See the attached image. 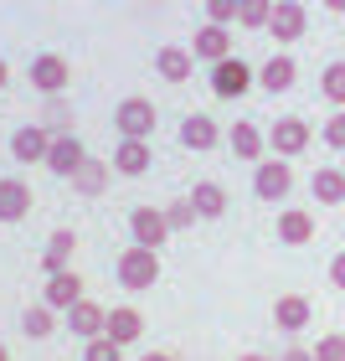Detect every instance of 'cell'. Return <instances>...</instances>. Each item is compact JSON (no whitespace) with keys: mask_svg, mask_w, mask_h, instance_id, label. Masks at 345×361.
Wrapping results in <instances>:
<instances>
[{"mask_svg":"<svg viewBox=\"0 0 345 361\" xmlns=\"http://www.w3.org/2000/svg\"><path fill=\"white\" fill-rule=\"evenodd\" d=\"M113 274H119V284L134 289V294H139V289H155V279H160V253H155V248H139V243H134V248L119 253Z\"/></svg>","mask_w":345,"mask_h":361,"instance_id":"1","label":"cell"},{"mask_svg":"<svg viewBox=\"0 0 345 361\" xmlns=\"http://www.w3.org/2000/svg\"><path fill=\"white\" fill-rule=\"evenodd\" d=\"M113 124H119L124 140H150L155 135V104L150 98H124V104L113 109Z\"/></svg>","mask_w":345,"mask_h":361,"instance_id":"2","label":"cell"},{"mask_svg":"<svg viewBox=\"0 0 345 361\" xmlns=\"http://www.w3.org/2000/svg\"><path fill=\"white\" fill-rule=\"evenodd\" d=\"M129 233H134L139 248H155V253H160V243L170 238L165 207H134V212H129Z\"/></svg>","mask_w":345,"mask_h":361,"instance_id":"3","label":"cell"},{"mask_svg":"<svg viewBox=\"0 0 345 361\" xmlns=\"http://www.w3.org/2000/svg\"><path fill=\"white\" fill-rule=\"evenodd\" d=\"M268 150L278 155V160H294V155H304L309 150V124L304 119H278L273 129H268Z\"/></svg>","mask_w":345,"mask_h":361,"instance_id":"4","label":"cell"},{"mask_svg":"<svg viewBox=\"0 0 345 361\" xmlns=\"http://www.w3.org/2000/svg\"><path fill=\"white\" fill-rule=\"evenodd\" d=\"M248 88H253V68L242 57H227V62L211 68V93H217V98H242Z\"/></svg>","mask_w":345,"mask_h":361,"instance_id":"5","label":"cell"},{"mask_svg":"<svg viewBox=\"0 0 345 361\" xmlns=\"http://www.w3.org/2000/svg\"><path fill=\"white\" fill-rule=\"evenodd\" d=\"M253 191L263 196V202H284V196L294 191V171L284 166V160H263V166H258V176H253Z\"/></svg>","mask_w":345,"mask_h":361,"instance_id":"6","label":"cell"},{"mask_svg":"<svg viewBox=\"0 0 345 361\" xmlns=\"http://www.w3.org/2000/svg\"><path fill=\"white\" fill-rule=\"evenodd\" d=\"M83 160H88L83 140H77V135H57V140H52V150H46V171L73 180L77 171H83Z\"/></svg>","mask_w":345,"mask_h":361,"instance_id":"7","label":"cell"},{"mask_svg":"<svg viewBox=\"0 0 345 361\" xmlns=\"http://www.w3.org/2000/svg\"><path fill=\"white\" fill-rule=\"evenodd\" d=\"M52 140H57V135H46L42 124H26V129H15V135H11V155L21 160V166H37V160L46 166V150H52Z\"/></svg>","mask_w":345,"mask_h":361,"instance_id":"8","label":"cell"},{"mask_svg":"<svg viewBox=\"0 0 345 361\" xmlns=\"http://www.w3.org/2000/svg\"><path fill=\"white\" fill-rule=\"evenodd\" d=\"M191 52L201 57V62H211V68H217V62H227V57H232V37H227V26L206 21V26L191 37Z\"/></svg>","mask_w":345,"mask_h":361,"instance_id":"9","label":"cell"},{"mask_svg":"<svg viewBox=\"0 0 345 361\" xmlns=\"http://www.w3.org/2000/svg\"><path fill=\"white\" fill-rule=\"evenodd\" d=\"M309 315H315V305L304 300V294H278V305H273V325L284 336H299L304 325H309Z\"/></svg>","mask_w":345,"mask_h":361,"instance_id":"10","label":"cell"},{"mask_svg":"<svg viewBox=\"0 0 345 361\" xmlns=\"http://www.w3.org/2000/svg\"><path fill=\"white\" fill-rule=\"evenodd\" d=\"M304 26H309V16H304L299 0H278V6H273V21H268L273 42H299Z\"/></svg>","mask_w":345,"mask_h":361,"instance_id":"11","label":"cell"},{"mask_svg":"<svg viewBox=\"0 0 345 361\" xmlns=\"http://www.w3.org/2000/svg\"><path fill=\"white\" fill-rule=\"evenodd\" d=\"M31 83H37L42 93H62V88L73 83V68H68L57 52H42L37 62H31Z\"/></svg>","mask_w":345,"mask_h":361,"instance_id":"12","label":"cell"},{"mask_svg":"<svg viewBox=\"0 0 345 361\" xmlns=\"http://www.w3.org/2000/svg\"><path fill=\"white\" fill-rule=\"evenodd\" d=\"M258 83L268 88V93H289L294 83H299V62H294L289 52H273V57L258 68Z\"/></svg>","mask_w":345,"mask_h":361,"instance_id":"13","label":"cell"},{"mask_svg":"<svg viewBox=\"0 0 345 361\" xmlns=\"http://www.w3.org/2000/svg\"><path fill=\"white\" fill-rule=\"evenodd\" d=\"M104 336H108V341H119V346H134V341L144 336V315H139L134 305H113V310H108Z\"/></svg>","mask_w":345,"mask_h":361,"instance_id":"14","label":"cell"},{"mask_svg":"<svg viewBox=\"0 0 345 361\" xmlns=\"http://www.w3.org/2000/svg\"><path fill=\"white\" fill-rule=\"evenodd\" d=\"M104 325H108V310L93 305V300H77V305L68 310V331L83 336V341H98V336H104Z\"/></svg>","mask_w":345,"mask_h":361,"instance_id":"15","label":"cell"},{"mask_svg":"<svg viewBox=\"0 0 345 361\" xmlns=\"http://www.w3.org/2000/svg\"><path fill=\"white\" fill-rule=\"evenodd\" d=\"M77 300H83V279H77L73 269H62L46 279V289H42V305H52V310H73Z\"/></svg>","mask_w":345,"mask_h":361,"instance_id":"16","label":"cell"},{"mask_svg":"<svg viewBox=\"0 0 345 361\" xmlns=\"http://www.w3.org/2000/svg\"><path fill=\"white\" fill-rule=\"evenodd\" d=\"M73 253H77V233H73V227H57V233L46 238V253H42L46 279L62 274V269H73Z\"/></svg>","mask_w":345,"mask_h":361,"instance_id":"17","label":"cell"},{"mask_svg":"<svg viewBox=\"0 0 345 361\" xmlns=\"http://www.w3.org/2000/svg\"><path fill=\"white\" fill-rule=\"evenodd\" d=\"M191 68H196V52H191V47H160V52H155V73L165 78V83H186Z\"/></svg>","mask_w":345,"mask_h":361,"instance_id":"18","label":"cell"},{"mask_svg":"<svg viewBox=\"0 0 345 361\" xmlns=\"http://www.w3.org/2000/svg\"><path fill=\"white\" fill-rule=\"evenodd\" d=\"M26 212H31V186L15 180V176H6L0 180V222H21Z\"/></svg>","mask_w":345,"mask_h":361,"instance_id":"19","label":"cell"},{"mask_svg":"<svg viewBox=\"0 0 345 361\" xmlns=\"http://www.w3.org/2000/svg\"><path fill=\"white\" fill-rule=\"evenodd\" d=\"M150 166H155L150 140H124L119 150H113V171H119V176H144Z\"/></svg>","mask_w":345,"mask_h":361,"instance_id":"20","label":"cell"},{"mask_svg":"<svg viewBox=\"0 0 345 361\" xmlns=\"http://www.w3.org/2000/svg\"><path fill=\"white\" fill-rule=\"evenodd\" d=\"M315 238V217L299 207H289V212H278V243H289V248H304V243Z\"/></svg>","mask_w":345,"mask_h":361,"instance_id":"21","label":"cell"},{"mask_svg":"<svg viewBox=\"0 0 345 361\" xmlns=\"http://www.w3.org/2000/svg\"><path fill=\"white\" fill-rule=\"evenodd\" d=\"M217 140H222L217 119H206V114H186V124H180V145H186V150H211Z\"/></svg>","mask_w":345,"mask_h":361,"instance_id":"22","label":"cell"},{"mask_svg":"<svg viewBox=\"0 0 345 361\" xmlns=\"http://www.w3.org/2000/svg\"><path fill=\"white\" fill-rule=\"evenodd\" d=\"M309 191H315L320 207H340L345 202V171L340 166H320L315 180H309Z\"/></svg>","mask_w":345,"mask_h":361,"instance_id":"23","label":"cell"},{"mask_svg":"<svg viewBox=\"0 0 345 361\" xmlns=\"http://www.w3.org/2000/svg\"><path fill=\"white\" fill-rule=\"evenodd\" d=\"M191 207H196V217L217 222L222 212H227V191L217 186V180H196V191H191Z\"/></svg>","mask_w":345,"mask_h":361,"instance_id":"24","label":"cell"},{"mask_svg":"<svg viewBox=\"0 0 345 361\" xmlns=\"http://www.w3.org/2000/svg\"><path fill=\"white\" fill-rule=\"evenodd\" d=\"M227 145H232L237 160H263V135H258V124H232Z\"/></svg>","mask_w":345,"mask_h":361,"instance_id":"25","label":"cell"},{"mask_svg":"<svg viewBox=\"0 0 345 361\" xmlns=\"http://www.w3.org/2000/svg\"><path fill=\"white\" fill-rule=\"evenodd\" d=\"M21 331L31 336V341H46L57 331V315H52V305H31L26 315H21Z\"/></svg>","mask_w":345,"mask_h":361,"instance_id":"26","label":"cell"},{"mask_svg":"<svg viewBox=\"0 0 345 361\" xmlns=\"http://www.w3.org/2000/svg\"><path fill=\"white\" fill-rule=\"evenodd\" d=\"M273 6H278V0H242L237 26H242V31H263V26L273 21Z\"/></svg>","mask_w":345,"mask_h":361,"instance_id":"27","label":"cell"},{"mask_svg":"<svg viewBox=\"0 0 345 361\" xmlns=\"http://www.w3.org/2000/svg\"><path fill=\"white\" fill-rule=\"evenodd\" d=\"M73 186L83 191V196H98V191L108 186V166H104V160H83V171L73 176Z\"/></svg>","mask_w":345,"mask_h":361,"instance_id":"28","label":"cell"},{"mask_svg":"<svg viewBox=\"0 0 345 361\" xmlns=\"http://www.w3.org/2000/svg\"><path fill=\"white\" fill-rule=\"evenodd\" d=\"M320 93L330 98V104H340V109H345V62H330V68L320 73Z\"/></svg>","mask_w":345,"mask_h":361,"instance_id":"29","label":"cell"},{"mask_svg":"<svg viewBox=\"0 0 345 361\" xmlns=\"http://www.w3.org/2000/svg\"><path fill=\"white\" fill-rule=\"evenodd\" d=\"M165 222H170V233H186V227H196V207H191V196H180V202L165 207Z\"/></svg>","mask_w":345,"mask_h":361,"instance_id":"30","label":"cell"},{"mask_svg":"<svg viewBox=\"0 0 345 361\" xmlns=\"http://www.w3.org/2000/svg\"><path fill=\"white\" fill-rule=\"evenodd\" d=\"M83 361H124V346H119V341H108V336H98V341H88Z\"/></svg>","mask_w":345,"mask_h":361,"instance_id":"31","label":"cell"},{"mask_svg":"<svg viewBox=\"0 0 345 361\" xmlns=\"http://www.w3.org/2000/svg\"><path fill=\"white\" fill-rule=\"evenodd\" d=\"M320 140L330 145V150H340V155H345V109H340V114H330V119H325Z\"/></svg>","mask_w":345,"mask_h":361,"instance_id":"32","label":"cell"},{"mask_svg":"<svg viewBox=\"0 0 345 361\" xmlns=\"http://www.w3.org/2000/svg\"><path fill=\"white\" fill-rule=\"evenodd\" d=\"M201 6H206V16H211L217 26H232L237 11H242V0H201Z\"/></svg>","mask_w":345,"mask_h":361,"instance_id":"33","label":"cell"},{"mask_svg":"<svg viewBox=\"0 0 345 361\" xmlns=\"http://www.w3.org/2000/svg\"><path fill=\"white\" fill-rule=\"evenodd\" d=\"M315 361H345V336H320V346H315Z\"/></svg>","mask_w":345,"mask_h":361,"instance_id":"34","label":"cell"},{"mask_svg":"<svg viewBox=\"0 0 345 361\" xmlns=\"http://www.w3.org/2000/svg\"><path fill=\"white\" fill-rule=\"evenodd\" d=\"M330 284H335V289H345V248L330 258Z\"/></svg>","mask_w":345,"mask_h":361,"instance_id":"35","label":"cell"},{"mask_svg":"<svg viewBox=\"0 0 345 361\" xmlns=\"http://www.w3.org/2000/svg\"><path fill=\"white\" fill-rule=\"evenodd\" d=\"M278 361H315V346H289Z\"/></svg>","mask_w":345,"mask_h":361,"instance_id":"36","label":"cell"},{"mask_svg":"<svg viewBox=\"0 0 345 361\" xmlns=\"http://www.w3.org/2000/svg\"><path fill=\"white\" fill-rule=\"evenodd\" d=\"M6 83H11V68H6V57H0V93H6Z\"/></svg>","mask_w":345,"mask_h":361,"instance_id":"37","label":"cell"},{"mask_svg":"<svg viewBox=\"0 0 345 361\" xmlns=\"http://www.w3.org/2000/svg\"><path fill=\"white\" fill-rule=\"evenodd\" d=\"M237 361H273V356H263V351H248V356H237Z\"/></svg>","mask_w":345,"mask_h":361,"instance_id":"38","label":"cell"},{"mask_svg":"<svg viewBox=\"0 0 345 361\" xmlns=\"http://www.w3.org/2000/svg\"><path fill=\"white\" fill-rule=\"evenodd\" d=\"M139 361H170V356L165 351H150V356H139Z\"/></svg>","mask_w":345,"mask_h":361,"instance_id":"39","label":"cell"},{"mask_svg":"<svg viewBox=\"0 0 345 361\" xmlns=\"http://www.w3.org/2000/svg\"><path fill=\"white\" fill-rule=\"evenodd\" d=\"M325 11H345V0H325Z\"/></svg>","mask_w":345,"mask_h":361,"instance_id":"40","label":"cell"},{"mask_svg":"<svg viewBox=\"0 0 345 361\" xmlns=\"http://www.w3.org/2000/svg\"><path fill=\"white\" fill-rule=\"evenodd\" d=\"M0 361H11V351H6V346H0Z\"/></svg>","mask_w":345,"mask_h":361,"instance_id":"41","label":"cell"},{"mask_svg":"<svg viewBox=\"0 0 345 361\" xmlns=\"http://www.w3.org/2000/svg\"><path fill=\"white\" fill-rule=\"evenodd\" d=\"M340 171H345V155H340Z\"/></svg>","mask_w":345,"mask_h":361,"instance_id":"42","label":"cell"}]
</instances>
